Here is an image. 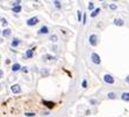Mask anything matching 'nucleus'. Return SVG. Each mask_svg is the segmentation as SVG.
<instances>
[{
	"label": "nucleus",
	"instance_id": "bb28decb",
	"mask_svg": "<svg viewBox=\"0 0 129 117\" xmlns=\"http://www.w3.org/2000/svg\"><path fill=\"white\" fill-rule=\"evenodd\" d=\"M3 24H4V26H5V27H6V26H7V22H6V20H3Z\"/></svg>",
	"mask_w": 129,
	"mask_h": 117
},
{
	"label": "nucleus",
	"instance_id": "423d86ee",
	"mask_svg": "<svg viewBox=\"0 0 129 117\" xmlns=\"http://www.w3.org/2000/svg\"><path fill=\"white\" fill-rule=\"evenodd\" d=\"M33 56H34V50L33 49H29V50L26 51V57L27 58H31Z\"/></svg>",
	"mask_w": 129,
	"mask_h": 117
},
{
	"label": "nucleus",
	"instance_id": "6e6552de",
	"mask_svg": "<svg viewBox=\"0 0 129 117\" xmlns=\"http://www.w3.org/2000/svg\"><path fill=\"white\" fill-rule=\"evenodd\" d=\"M48 33H49V29H48V27H45V26L39 30V34H48Z\"/></svg>",
	"mask_w": 129,
	"mask_h": 117
},
{
	"label": "nucleus",
	"instance_id": "9d476101",
	"mask_svg": "<svg viewBox=\"0 0 129 117\" xmlns=\"http://www.w3.org/2000/svg\"><path fill=\"white\" fill-rule=\"evenodd\" d=\"M114 24H116V26H123V20H121V19H115Z\"/></svg>",
	"mask_w": 129,
	"mask_h": 117
},
{
	"label": "nucleus",
	"instance_id": "aec40b11",
	"mask_svg": "<svg viewBox=\"0 0 129 117\" xmlns=\"http://www.w3.org/2000/svg\"><path fill=\"white\" fill-rule=\"evenodd\" d=\"M81 86H83L84 88H86L87 87V81L86 80H83V82H81Z\"/></svg>",
	"mask_w": 129,
	"mask_h": 117
},
{
	"label": "nucleus",
	"instance_id": "20e7f679",
	"mask_svg": "<svg viewBox=\"0 0 129 117\" xmlns=\"http://www.w3.org/2000/svg\"><path fill=\"white\" fill-rule=\"evenodd\" d=\"M37 22H39V19H37V18H30L29 20H27V24H28V26H35Z\"/></svg>",
	"mask_w": 129,
	"mask_h": 117
},
{
	"label": "nucleus",
	"instance_id": "dca6fc26",
	"mask_svg": "<svg viewBox=\"0 0 129 117\" xmlns=\"http://www.w3.org/2000/svg\"><path fill=\"white\" fill-rule=\"evenodd\" d=\"M57 36L56 35H51L50 36V41H52V42H57Z\"/></svg>",
	"mask_w": 129,
	"mask_h": 117
},
{
	"label": "nucleus",
	"instance_id": "b1692460",
	"mask_svg": "<svg viewBox=\"0 0 129 117\" xmlns=\"http://www.w3.org/2000/svg\"><path fill=\"white\" fill-rule=\"evenodd\" d=\"M109 8H111V9H115V8H116V5H113V4H112V5H109Z\"/></svg>",
	"mask_w": 129,
	"mask_h": 117
},
{
	"label": "nucleus",
	"instance_id": "f03ea898",
	"mask_svg": "<svg viewBox=\"0 0 129 117\" xmlns=\"http://www.w3.org/2000/svg\"><path fill=\"white\" fill-rule=\"evenodd\" d=\"M104 81L106 84H114V78L111 74H105L104 75Z\"/></svg>",
	"mask_w": 129,
	"mask_h": 117
},
{
	"label": "nucleus",
	"instance_id": "7ed1b4c3",
	"mask_svg": "<svg viewBox=\"0 0 129 117\" xmlns=\"http://www.w3.org/2000/svg\"><path fill=\"white\" fill-rule=\"evenodd\" d=\"M96 39H98L96 35H94V34H93V35H91V36H90V44L93 45V46H95L96 43H98V42H96Z\"/></svg>",
	"mask_w": 129,
	"mask_h": 117
},
{
	"label": "nucleus",
	"instance_id": "9b49d317",
	"mask_svg": "<svg viewBox=\"0 0 129 117\" xmlns=\"http://www.w3.org/2000/svg\"><path fill=\"white\" fill-rule=\"evenodd\" d=\"M43 104H45L48 108H52V107H54V103L50 102V101H45V100L43 101Z\"/></svg>",
	"mask_w": 129,
	"mask_h": 117
},
{
	"label": "nucleus",
	"instance_id": "2eb2a0df",
	"mask_svg": "<svg viewBox=\"0 0 129 117\" xmlns=\"http://www.w3.org/2000/svg\"><path fill=\"white\" fill-rule=\"evenodd\" d=\"M13 12H14V13L21 12V7H20V6H15V7H13Z\"/></svg>",
	"mask_w": 129,
	"mask_h": 117
},
{
	"label": "nucleus",
	"instance_id": "4468645a",
	"mask_svg": "<svg viewBox=\"0 0 129 117\" xmlns=\"http://www.w3.org/2000/svg\"><path fill=\"white\" fill-rule=\"evenodd\" d=\"M19 43H20V42H19V39L18 38H14V39H13V42H12V46H13V48H14V46H18Z\"/></svg>",
	"mask_w": 129,
	"mask_h": 117
},
{
	"label": "nucleus",
	"instance_id": "a211bd4d",
	"mask_svg": "<svg viewBox=\"0 0 129 117\" xmlns=\"http://www.w3.org/2000/svg\"><path fill=\"white\" fill-rule=\"evenodd\" d=\"M24 116H27V117H34V116H35V112H24Z\"/></svg>",
	"mask_w": 129,
	"mask_h": 117
},
{
	"label": "nucleus",
	"instance_id": "c756f323",
	"mask_svg": "<svg viewBox=\"0 0 129 117\" xmlns=\"http://www.w3.org/2000/svg\"><path fill=\"white\" fill-rule=\"evenodd\" d=\"M126 81H127V82H128V84H129V75H128V77H127V78H126Z\"/></svg>",
	"mask_w": 129,
	"mask_h": 117
},
{
	"label": "nucleus",
	"instance_id": "1a4fd4ad",
	"mask_svg": "<svg viewBox=\"0 0 129 117\" xmlns=\"http://www.w3.org/2000/svg\"><path fill=\"white\" fill-rule=\"evenodd\" d=\"M20 69H21L20 64H14V65L12 66V71H13V72H18V71H19Z\"/></svg>",
	"mask_w": 129,
	"mask_h": 117
},
{
	"label": "nucleus",
	"instance_id": "f8f14e48",
	"mask_svg": "<svg viewBox=\"0 0 129 117\" xmlns=\"http://www.w3.org/2000/svg\"><path fill=\"white\" fill-rule=\"evenodd\" d=\"M99 13H100V8H96V9H94L93 12L91 13V16H92V18H94V16H96Z\"/></svg>",
	"mask_w": 129,
	"mask_h": 117
},
{
	"label": "nucleus",
	"instance_id": "412c9836",
	"mask_svg": "<svg viewBox=\"0 0 129 117\" xmlns=\"http://www.w3.org/2000/svg\"><path fill=\"white\" fill-rule=\"evenodd\" d=\"M55 6H56V7H57V8H60V3H59V1H55Z\"/></svg>",
	"mask_w": 129,
	"mask_h": 117
},
{
	"label": "nucleus",
	"instance_id": "cd10ccee",
	"mask_svg": "<svg viewBox=\"0 0 129 117\" xmlns=\"http://www.w3.org/2000/svg\"><path fill=\"white\" fill-rule=\"evenodd\" d=\"M91 103H93V104H95L96 101H95V100H91Z\"/></svg>",
	"mask_w": 129,
	"mask_h": 117
},
{
	"label": "nucleus",
	"instance_id": "ddd939ff",
	"mask_svg": "<svg viewBox=\"0 0 129 117\" xmlns=\"http://www.w3.org/2000/svg\"><path fill=\"white\" fill-rule=\"evenodd\" d=\"M3 35L5 37H7V36H9V35H11V29H5L3 31Z\"/></svg>",
	"mask_w": 129,
	"mask_h": 117
},
{
	"label": "nucleus",
	"instance_id": "4be33fe9",
	"mask_svg": "<svg viewBox=\"0 0 129 117\" xmlns=\"http://www.w3.org/2000/svg\"><path fill=\"white\" fill-rule=\"evenodd\" d=\"M80 20H81V12L78 11V21H80Z\"/></svg>",
	"mask_w": 129,
	"mask_h": 117
},
{
	"label": "nucleus",
	"instance_id": "f3484780",
	"mask_svg": "<svg viewBox=\"0 0 129 117\" xmlns=\"http://www.w3.org/2000/svg\"><path fill=\"white\" fill-rule=\"evenodd\" d=\"M43 58H45L47 60H51V59H55V57H52V56H50V54H45Z\"/></svg>",
	"mask_w": 129,
	"mask_h": 117
},
{
	"label": "nucleus",
	"instance_id": "6ab92c4d",
	"mask_svg": "<svg viewBox=\"0 0 129 117\" xmlns=\"http://www.w3.org/2000/svg\"><path fill=\"white\" fill-rule=\"evenodd\" d=\"M108 99H115V93H108Z\"/></svg>",
	"mask_w": 129,
	"mask_h": 117
},
{
	"label": "nucleus",
	"instance_id": "5701e85b",
	"mask_svg": "<svg viewBox=\"0 0 129 117\" xmlns=\"http://www.w3.org/2000/svg\"><path fill=\"white\" fill-rule=\"evenodd\" d=\"M19 5H20V1H15V3H13V7L19 6Z\"/></svg>",
	"mask_w": 129,
	"mask_h": 117
},
{
	"label": "nucleus",
	"instance_id": "a878e982",
	"mask_svg": "<svg viewBox=\"0 0 129 117\" xmlns=\"http://www.w3.org/2000/svg\"><path fill=\"white\" fill-rule=\"evenodd\" d=\"M22 72H23V73H27V72H28L27 67H23V69H22Z\"/></svg>",
	"mask_w": 129,
	"mask_h": 117
},
{
	"label": "nucleus",
	"instance_id": "f257e3e1",
	"mask_svg": "<svg viewBox=\"0 0 129 117\" xmlns=\"http://www.w3.org/2000/svg\"><path fill=\"white\" fill-rule=\"evenodd\" d=\"M91 58H92V62H93L94 64H96V65H98V64H100V62H101V60H100L99 54L95 53V52H93V53L91 54Z\"/></svg>",
	"mask_w": 129,
	"mask_h": 117
},
{
	"label": "nucleus",
	"instance_id": "39448f33",
	"mask_svg": "<svg viewBox=\"0 0 129 117\" xmlns=\"http://www.w3.org/2000/svg\"><path fill=\"white\" fill-rule=\"evenodd\" d=\"M11 90H12L13 93H15V94H19L20 92H21V88H20L19 85H13L12 87H11Z\"/></svg>",
	"mask_w": 129,
	"mask_h": 117
},
{
	"label": "nucleus",
	"instance_id": "0eeeda50",
	"mask_svg": "<svg viewBox=\"0 0 129 117\" xmlns=\"http://www.w3.org/2000/svg\"><path fill=\"white\" fill-rule=\"evenodd\" d=\"M121 99H122L123 101H129V93H127V92L122 93V95H121Z\"/></svg>",
	"mask_w": 129,
	"mask_h": 117
},
{
	"label": "nucleus",
	"instance_id": "393cba45",
	"mask_svg": "<svg viewBox=\"0 0 129 117\" xmlns=\"http://www.w3.org/2000/svg\"><path fill=\"white\" fill-rule=\"evenodd\" d=\"M88 9H93V3H90V5H88Z\"/></svg>",
	"mask_w": 129,
	"mask_h": 117
},
{
	"label": "nucleus",
	"instance_id": "c85d7f7f",
	"mask_svg": "<svg viewBox=\"0 0 129 117\" xmlns=\"http://www.w3.org/2000/svg\"><path fill=\"white\" fill-rule=\"evenodd\" d=\"M0 78H3V70H0Z\"/></svg>",
	"mask_w": 129,
	"mask_h": 117
}]
</instances>
